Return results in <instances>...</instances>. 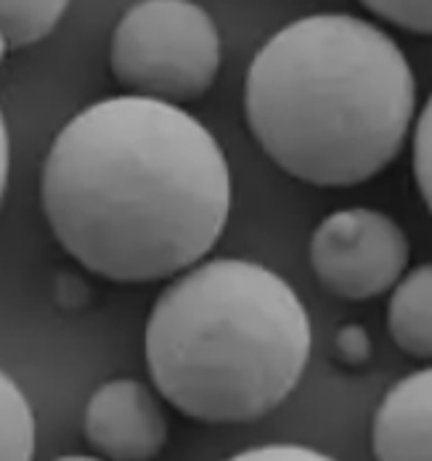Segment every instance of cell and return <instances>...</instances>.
Returning a JSON list of instances; mask_svg holds the SVG:
<instances>
[{
  "mask_svg": "<svg viewBox=\"0 0 432 461\" xmlns=\"http://www.w3.org/2000/svg\"><path fill=\"white\" fill-rule=\"evenodd\" d=\"M109 67L128 95L181 106L212 88L220 69V35L196 3L144 0L117 22Z\"/></svg>",
  "mask_w": 432,
  "mask_h": 461,
  "instance_id": "4",
  "label": "cell"
},
{
  "mask_svg": "<svg viewBox=\"0 0 432 461\" xmlns=\"http://www.w3.org/2000/svg\"><path fill=\"white\" fill-rule=\"evenodd\" d=\"M409 239L380 210L350 207L327 215L310 236V266L324 289L342 300H372L409 268Z\"/></svg>",
  "mask_w": 432,
  "mask_h": 461,
  "instance_id": "5",
  "label": "cell"
},
{
  "mask_svg": "<svg viewBox=\"0 0 432 461\" xmlns=\"http://www.w3.org/2000/svg\"><path fill=\"white\" fill-rule=\"evenodd\" d=\"M377 461H432V371L406 374L384 393L372 424Z\"/></svg>",
  "mask_w": 432,
  "mask_h": 461,
  "instance_id": "7",
  "label": "cell"
},
{
  "mask_svg": "<svg viewBox=\"0 0 432 461\" xmlns=\"http://www.w3.org/2000/svg\"><path fill=\"white\" fill-rule=\"evenodd\" d=\"M40 202L56 241L91 274L148 284L194 268L223 236L231 173L189 112L109 95L50 143Z\"/></svg>",
  "mask_w": 432,
  "mask_h": 461,
  "instance_id": "1",
  "label": "cell"
},
{
  "mask_svg": "<svg viewBox=\"0 0 432 461\" xmlns=\"http://www.w3.org/2000/svg\"><path fill=\"white\" fill-rule=\"evenodd\" d=\"M310 316L279 274L218 258L162 289L146 321L157 393L204 424H247L276 411L310 361Z\"/></svg>",
  "mask_w": 432,
  "mask_h": 461,
  "instance_id": "3",
  "label": "cell"
},
{
  "mask_svg": "<svg viewBox=\"0 0 432 461\" xmlns=\"http://www.w3.org/2000/svg\"><path fill=\"white\" fill-rule=\"evenodd\" d=\"M387 331L411 358L432 356V268L428 263L400 278L387 303Z\"/></svg>",
  "mask_w": 432,
  "mask_h": 461,
  "instance_id": "8",
  "label": "cell"
},
{
  "mask_svg": "<svg viewBox=\"0 0 432 461\" xmlns=\"http://www.w3.org/2000/svg\"><path fill=\"white\" fill-rule=\"evenodd\" d=\"M432 117H430V101L422 104V112L414 122V133H411V173H414V184L419 185V194L425 199V204L430 207L432 202V139H430Z\"/></svg>",
  "mask_w": 432,
  "mask_h": 461,
  "instance_id": "11",
  "label": "cell"
},
{
  "mask_svg": "<svg viewBox=\"0 0 432 461\" xmlns=\"http://www.w3.org/2000/svg\"><path fill=\"white\" fill-rule=\"evenodd\" d=\"M5 178H8V131H5V120L0 112V202L5 191Z\"/></svg>",
  "mask_w": 432,
  "mask_h": 461,
  "instance_id": "14",
  "label": "cell"
},
{
  "mask_svg": "<svg viewBox=\"0 0 432 461\" xmlns=\"http://www.w3.org/2000/svg\"><path fill=\"white\" fill-rule=\"evenodd\" d=\"M86 440L104 461H151L167 446L170 424L157 393L130 376L104 382L86 406Z\"/></svg>",
  "mask_w": 432,
  "mask_h": 461,
  "instance_id": "6",
  "label": "cell"
},
{
  "mask_svg": "<svg viewBox=\"0 0 432 461\" xmlns=\"http://www.w3.org/2000/svg\"><path fill=\"white\" fill-rule=\"evenodd\" d=\"M35 459V411L22 387L0 371V461Z\"/></svg>",
  "mask_w": 432,
  "mask_h": 461,
  "instance_id": "9",
  "label": "cell"
},
{
  "mask_svg": "<svg viewBox=\"0 0 432 461\" xmlns=\"http://www.w3.org/2000/svg\"><path fill=\"white\" fill-rule=\"evenodd\" d=\"M53 461H104L98 459V456H86V454H69V456H58V459Z\"/></svg>",
  "mask_w": 432,
  "mask_h": 461,
  "instance_id": "15",
  "label": "cell"
},
{
  "mask_svg": "<svg viewBox=\"0 0 432 461\" xmlns=\"http://www.w3.org/2000/svg\"><path fill=\"white\" fill-rule=\"evenodd\" d=\"M417 112V80L398 43L353 14L282 27L249 64L244 117L287 176L319 188L366 184L390 167Z\"/></svg>",
  "mask_w": 432,
  "mask_h": 461,
  "instance_id": "2",
  "label": "cell"
},
{
  "mask_svg": "<svg viewBox=\"0 0 432 461\" xmlns=\"http://www.w3.org/2000/svg\"><path fill=\"white\" fill-rule=\"evenodd\" d=\"M337 356H339V361H345L350 366L366 364L372 358V339H369L366 329L358 323L342 326L337 334Z\"/></svg>",
  "mask_w": 432,
  "mask_h": 461,
  "instance_id": "13",
  "label": "cell"
},
{
  "mask_svg": "<svg viewBox=\"0 0 432 461\" xmlns=\"http://www.w3.org/2000/svg\"><path fill=\"white\" fill-rule=\"evenodd\" d=\"M364 8L398 30L422 38L432 32V8L428 0H366Z\"/></svg>",
  "mask_w": 432,
  "mask_h": 461,
  "instance_id": "10",
  "label": "cell"
},
{
  "mask_svg": "<svg viewBox=\"0 0 432 461\" xmlns=\"http://www.w3.org/2000/svg\"><path fill=\"white\" fill-rule=\"evenodd\" d=\"M223 461H337L329 454H321L308 446H294V443H271V446H257L247 448Z\"/></svg>",
  "mask_w": 432,
  "mask_h": 461,
  "instance_id": "12",
  "label": "cell"
}]
</instances>
